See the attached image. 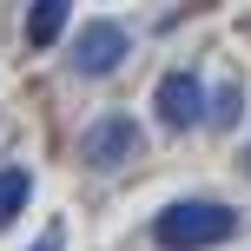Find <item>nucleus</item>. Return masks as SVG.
Instances as JSON below:
<instances>
[{"mask_svg": "<svg viewBox=\"0 0 251 251\" xmlns=\"http://www.w3.org/2000/svg\"><path fill=\"white\" fill-rule=\"evenodd\" d=\"M152 238H159V251H212V245L238 238V205H218V199H172L159 218H152Z\"/></svg>", "mask_w": 251, "mask_h": 251, "instance_id": "nucleus-1", "label": "nucleus"}, {"mask_svg": "<svg viewBox=\"0 0 251 251\" xmlns=\"http://www.w3.org/2000/svg\"><path fill=\"white\" fill-rule=\"evenodd\" d=\"M139 152V119L132 113H100L79 132V165H93V172H113Z\"/></svg>", "mask_w": 251, "mask_h": 251, "instance_id": "nucleus-2", "label": "nucleus"}, {"mask_svg": "<svg viewBox=\"0 0 251 251\" xmlns=\"http://www.w3.org/2000/svg\"><path fill=\"white\" fill-rule=\"evenodd\" d=\"M126 53H132V33H126L119 20H93V26H79V40H73V73L79 79H106V73L126 66Z\"/></svg>", "mask_w": 251, "mask_h": 251, "instance_id": "nucleus-3", "label": "nucleus"}, {"mask_svg": "<svg viewBox=\"0 0 251 251\" xmlns=\"http://www.w3.org/2000/svg\"><path fill=\"white\" fill-rule=\"evenodd\" d=\"M152 113H159L165 132H192V126L205 119V86H199V73H165L159 86H152Z\"/></svg>", "mask_w": 251, "mask_h": 251, "instance_id": "nucleus-4", "label": "nucleus"}, {"mask_svg": "<svg viewBox=\"0 0 251 251\" xmlns=\"http://www.w3.org/2000/svg\"><path fill=\"white\" fill-rule=\"evenodd\" d=\"M66 13H73V0H33L26 7V47H53L66 33Z\"/></svg>", "mask_w": 251, "mask_h": 251, "instance_id": "nucleus-5", "label": "nucleus"}, {"mask_svg": "<svg viewBox=\"0 0 251 251\" xmlns=\"http://www.w3.org/2000/svg\"><path fill=\"white\" fill-rule=\"evenodd\" d=\"M26 199H33V172L26 165H0V231L26 212Z\"/></svg>", "mask_w": 251, "mask_h": 251, "instance_id": "nucleus-6", "label": "nucleus"}, {"mask_svg": "<svg viewBox=\"0 0 251 251\" xmlns=\"http://www.w3.org/2000/svg\"><path fill=\"white\" fill-rule=\"evenodd\" d=\"M238 106H245L238 86H218V106H205V113H212V126H238Z\"/></svg>", "mask_w": 251, "mask_h": 251, "instance_id": "nucleus-7", "label": "nucleus"}, {"mask_svg": "<svg viewBox=\"0 0 251 251\" xmlns=\"http://www.w3.org/2000/svg\"><path fill=\"white\" fill-rule=\"evenodd\" d=\"M26 251H66V225H60V218H53V225H47V231H40V238H33V245H26Z\"/></svg>", "mask_w": 251, "mask_h": 251, "instance_id": "nucleus-8", "label": "nucleus"}, {"mask_svg": "<svg viewBox=\"0 0 251 251\" xmlns=\"http://www.w3.org/2000/svg\"><path fill=\"white\" fill-rule=\"evenodd\" d=\"M245 172H251V146H245Z\"/></svg>", "mask_w": 251, "mask_h": 251, "instance_id": "nucleus-9", "label": "nucleus"}]
</instances>
